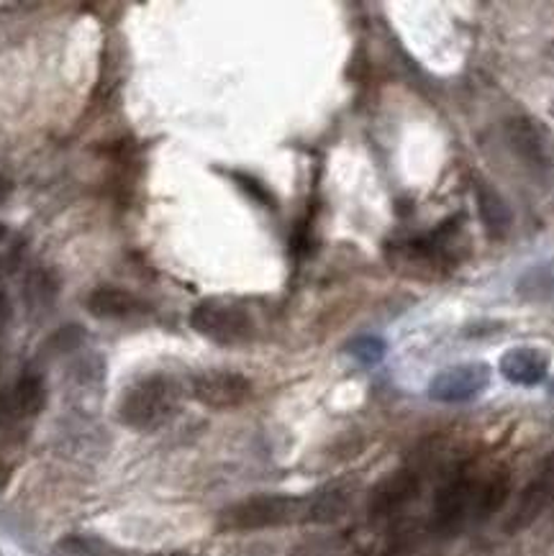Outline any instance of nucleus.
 Returning a JSON list of instances; mask_svg holds the SVG:
<instances>
[{
  "instance_id": "obj_1",
  "label": "nucleus",
  "mask_w": 554,
  "mask_h": 556,
  "mask_svg": "<svg viewBox=\"0 0 554 556\" xmlns=\"http://www.w3.org/2000/svg\"><path fill=\"white\" fill-rule=\"evenodd\" d=\"M182 390L169 375H147L124 392L118 403L121 424L134 431H158L177 416Z\"/></svg>"
},
{
  "instance_id": "obj_2",
  "label": "nucleus",
  "mask_w": 554,
  "mask_h": 556,
  "mask_svg": "<svg viewBox=\"0 0 554 556\" xmlns=\"http://www.w3.org/2000/svg\"><path fill=\"white\" fill-rule=\"evenodd\" d=\"M467 254V239H465V220L462 216L446 218L431 231L421 233V237L408 239L406 244L398 247V260L414 265V273H424L426 277H437L450 273L457 265L462 256Z\"/></svg>"
},
{
  "instance_id": "obj_3",
  "label": "nucleus",
  "mask_w": 554,
  "mask_h": 556,
  "mask_svg": "<svg viewBox=\"0 0 554 556\" xmlns=\"http://www.w3.org/2000/svg\"><path fill=\"white\" fill-rule=\"evenodd\" d=\"M293 523H309V497L252 495L218 516L222 531H265Z\"/></svg>"
},
{
  "instance_id": "obj_4",
  "label": "nucleus",
  "mask_w": 554,
  "mask_h": 556,
  "mask_svg": "<svg viewBox=\"0 0 554 556\" xmlns=\"http://www.w3.org/2000/svg\"><path fill=\"white\" fill-rule=\"evenodd\" d=\"M482 488H486V475L470 472V469H462V472L450 477L437 490L435 510H431V529L439 536H454L473 520L480 523Z\"/></svg>"
},
{
  "instance_id": "obj_5",
  "label": "nucleus",
  "mask_w": 554,
  "mask_h": 556,
  "mask_svg": "<svg viewBox=\"0 0 554 556\" xmlns=\"http://www.w3.org/2000/svg\"><path fill=\"white\" fill-rule=\"evenodd\" d=\"M190 329L213 344L234 346L254 339L257 324L244 303L231 298H205L190 311Z\"/></svg>"
},
{
  "instance_id": "obj_6",
  "label": "nucleus",
  "mask_w": 554,
  "mask_h": 556,
  "mask_svg": "<svg viewBox=\"0 0 554 556\" xmlns=\"http://www.w3.org/2000/svg\"><path fill=\"white\" fill-rule=\"evenodd\" d=\"M508 144L518 160L539 177L554 175V137L542 121L531 116H514L506 126Z\"/></svg>"
},
{
  "instance_id": "obj_7",
  "label": "nucleus",
  "mask_w": 554,
  "mask_h": 556,
  "mask_svg": "<svg viewBox=\"0 0 554 556\" xmlns=\"http://www.w3.org/2000/svg\"><path fill=\"white\" fill-rule=\"evenodd\" d=\"M193 397L205 408L234 410L252 397L250 377L229 369H209L193 377Z\"/></svg>"
},
{
  "instance_id": "obj_8",
  "label": "nucleus",
  "mask_w": 554,
  "mask_h": 556,
  "mask_svg": "<svg viewBox=\"0 0 554 556\" xmlns=\"http://www.w3.org/2000/svg\"><path fill=\"white\" fill-rule=\"evenodd\" d=\"M490 384V367L482 362H467L439 372L429 384V397L437 403H467L486 392Z\"/></svg>"
},
{
  "instance_id": "obj_9",
  "label": "nucleus",
  "mask_w": 554,
  "mask_h": 556,
  "mask_svg": "<svg viewBox=\"0 0 554 556\" xmlns=\"http://www.w3.org/2000/svg\"><path fill=\"white\" fill-rule=\"evenodd\" d=\"M418 490H421V477H418L416 469H395V472L382 477V480L373 488V493H369V516L393 518L395 513L406 510L408 505L416 501Z\"/></svg>"
},
{
  "instance_id": "obj_10",
  "label": "nucleus",
  "mask_w": 554,
  "mask_h": 556,
  "mask_svg": "<svg viewBox=\"0 0 554 556\" xmlns=\"http://www.w3.org/2000/svg\"><path fill=\"white\" fill-rule=\"evenodd\" d=\"M47 405V384L39 375H24L16 384L0 390V420L18 424V420L37 418Z\"/></svg>"
},
{
  "instance_id": "obj_11",
  "label": "nucleus",
  "mask_w": 554,
  "mask_h": 556,
  "mask_svg": "<svg viewBox=\"0 0 554 556\" xmlns=\"http://www.w3.org/2000/svg\"><path fill=\"white\" fill-rule=\"evenodd\" d=\"M501 375L508 382L524 384H539L550 375V354L534 346H516L501 356Z\"/></svg>"
},
{
  "instance_id": "obj_12",
  "label": "nucleus",
  "mask_w": 554,
  "mask_h": 556,
  "mask_svg": "<svg viewBox=\"0 0 554 556\" xmlns=\"http://www.w3.org/2000/svg\"><path fill=\"white\" fill-rule=\"evenodd\" d=\"M88 311L96 318H131L144 311L141 298L124 288H98L88 295Z\"/></svg>"
},
{
  "instance_id": "obj_13",
  "label": "nucleus",
  "mask_w": 554,
  "mask_h": 556,
  "mask_svg": "<svg viewBox=\"0 0 554 556\" xmlns=\"http://www.w3.org/2000/svg\"><path fill=\"white\" fill-rule=\"evenodd\" d=\"M475 201H478V213L482 226H486L488 237L493 239H503L514 226V213H511L508 203L503 201L501 192L495 188H490L486 182H478L475 188Z\"/></svg>"
},
{
  "instance_id": "obj_14",
  "label": "nucleus",
  "mask_w": 554,
  "mask_h": 556,
  "mask_svg": "<svg viewBox=\"0 0 554 556\" xmlns=\"http://www.w3.org/2000/svg\"><path fill=\"white\" fill-rule=\"evenodd\" d=\"M347 503H350V495L339 488H326L318 490L316 495L309 497V520L314 523H329V520H337L344 516Z\"/></svg>"
},
{
  "instance_id": "obj_15",
  "label": "nucleus",
  "mask_w": 554,
  "mask_h": 556,
  "mask_svg": "<svg viewBox=\"0 0 554 556\" xmlns=\"http://www.w3.org/2000/svg\"><path fill=\"white\" fill-rule=\"evenodd\" d=\"M54 295H56L54 277H49L47 273H34L28 277V285H26L28 305H49L54 301Z\"/></svg>"
},
{
  "instance_id": "obj_16",
  "label": "nucleus",
  "mask_w": 554,
  "mask_h": 556,
  "mask_svg": "<svg viewBox=\"0 0 554 556\" xmlns=\"http://www.w3.org/2000/svg\"><path fill=\"white\" fill-rule=\"evenodd\" d=\"M350 352L357 356L360 362H365V365H375V362H380L382 354H386V346H382L380 339H357L350 346Z\"/></svg>"
},
{
  "instance_id": "obj_17",
  "label": "nucleus",
  "mask_w": 554,
  "mask_h": 556,
  "mask_svg": "<svg viewBox=\"0 0 554 556\" xmlns=\"http://www.w3.org/2000/svg\"><path fill=\"white\" fill-rule=\"evenodd\" d=\"M9 320H11V301H9V292H5L3 285H0V331L5 329Z\"/></svg>"
},
{
  "instance_id": "obj_18",
  "label": "nucleus",
  "mask_w": 554,
  "mask_h": 556,
  "mask_svg": "<svg viewBox=\"0 0 554 556\" xmlns=\"http://www.w3.org/2000/svg\"><path fill=\"white\" fill-rule=\"evenodd\" d=\"M11 192H13V182L9 180V177L0 175V205H3L5 201H9Z\"/></svg>"
},
{
  "instance_id": "obj_19",
  "label": "nucleus",
  "mask_w": 554,
  "mask_h": 556,
  "mask_svg": "<svg viewBox=\"0 0 554 556\" xmlns=\"http://www.w3.org/2000/svg\"><path fill=\"white\" fill-rule=\"evenodd\" d=\"M11 480V467L0 459V488H5V482Z\"/></svg>"
},
{
  "instance_id": "obj_20",
  "label": "nucleus",
  "mask_w": 554,
  "mask_h": 556,
  "mask_svg": "<svg viewBox=\"0 0 554 556\" xmlns=\"http://www.w3.org/2000/svg\"><path fill=\"white\" fill-rule=\"evenodd\" d=\"M550 116H552V121H554V101L550 103Z\"/></svg>"
},
{
  "instance_id": "obj_21",
  "label": "nucleus",
  "mask_w": 554,
  "mask_h": 556,
  "mask_svg": "<svg viewBox=\"0 0 554 556\" xmlns=\"http://www.w3.org/2000/svg\"><path fill=\"white\" fill-rule=\"evenodd\" d=\"M550 56L554 60V45H552V49H550Z\"/></svg>"
}]
</instances>
